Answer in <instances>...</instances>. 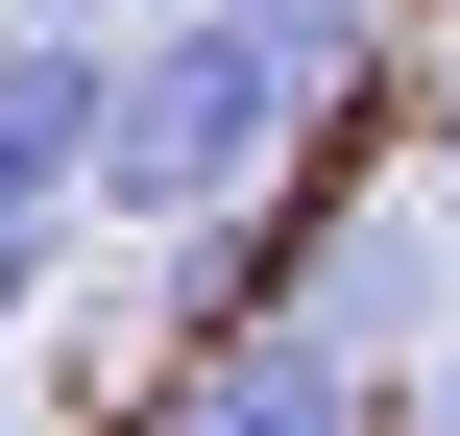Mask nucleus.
Masks as SVG:
<instances>
[{"label": "nucleus", "instance_id": "obj_1", "mask_svg": "<svg viewBox=\"0 0 460 436\" xmlns=\"http://www.w3.org/2000/svg\"><path fill=\"white\" fill-rule=\"evenodd\" d=\"M291 73L194 0V24H121V73H97V194L73 218H121V243H218V218H267V170H291Z\"/></svg>", "mask_w": 460, "mask_h": 436}, {"label": "nucleus", "instance_id": "obj_2", "mask_svg": "<svg viewBox=\"0 0 460 436\" xmlns=\"http://www.w3.org/2000/svg\"><path fill=\"white\" fill-rule=\"evenodd\" d=\"M146 436H364V364H340L315 316L218 291V316L170 340V388H146Z\"/></svg>", "mask_w": 460, "mask_h": 436}, {"label": "nucleus", "instance_id": "obj_3", "mask_svg": "<svg viewBox=\"0 0 460 436\" xmlns=\"http://www.w3.org/2000/svg\"><path fill=\"white\" fill-rule=\"evenodd\" d=\"M97 73H121V24H0V291L73 243V194H97Z\"/></svg>", "mask_w": 460, "mask_h": 436}, {"label": "nucleus", "instance_id": "obj_4", "mask_svg": "<svg viewBox=\"0 0 460 436\" xmlns=\"http://www.w3.org/2000/svg\"><path fill=\"white\" fill-rule=\"evenodd\" d=\"M218 24H243L291 97H364V49H388V0H218Z\"/></svg>", "mask_w": 460, "mask_h": 436}, {"label": "nucleus", "instance_id": "obj_5", "mask_svg": "<svg viewBox=\"0 0 460 436\" xmlns=\"http://www.w3.org/2000/svg\"><path fill=\"white\" fill-rule=\"evenodd\" d=\"M388 436H460V340H437V364H412V413H388Z\"/></svg>", "mask_w": 460, "mask_h": 436}, {"label": "nucleus", "instance_id": "obj_6", "mask_svg": "<svg viewBox=\"0 0 460 436\" xmlns=\"http://www.w3.org/2000/svg\"><path fill=\"white\" fill-rule=\"evenodd\" d=\"M0 24H146V0H0Z\"/></svg>", "mask_w": 460, "mask_h": 436}, {"label": "nucleus", "instance_id": "obj_7", "mask_svg": "<svg viewBox=\"0 0 460 436\" xmlns=\"http://www.w3.org/2000/svg\"><path fill=\"white\" fill-rule=\"evenodd\" d=\"M437 170H460V97H437Z\"/></svg>", "mask_w": 460, "mask_h": 436}, {"label": "nucleus", "instance_id": "obj_8", "mask_svg": "<svg viewBox=\"0 0 460 436\" xmlns=\"http://www.w3.org/2000/svg\"><path fill=\"white\" fill-rule=\"evenodd\" d=\"M0 436H24V413H0Z\"/></svg>", "mask_w": 460, "mask_h": 436}]
</instances>
